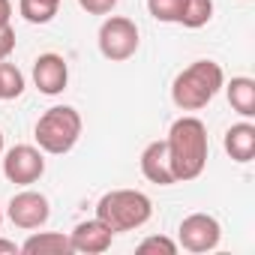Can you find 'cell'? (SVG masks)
Segmentation results:
<instances>
[{
  "mask_svg": "<svg viewBox=\"0 0 255 255\" xmlns=\"http://www.w3.org/2000/svg\"><path fill=\"white\" fill-rule=\"evenodd\" d=\"M165 144H168V156H171V168H174L177 183H189V180L204 174L210 141H207V126L198 117H192V114L177 117L168 129Z\"/></svg>",
  "mask_w": 255,
  "mask_h": 255,
  "instance_id": "obj_1",
  "label": "cell"
},
{
  "mask_svg": "<svg viewBox=\"0 0 255 255\" xmlns=\"http://www.w3.org/2000/svg\"><path fill=\"white\" fill-rule=\"evenodd\" d=\"M225 84V72L216 60H195L171 81V102L180 111L207 108Z\"/></svg>",
  "mask_w": 255,
  "mask_h": 255,
  "instance_id": "obj_2",
  "label": "cell"
},
{
  "mask_svg": "<svg viewBox=\"0 0 255 255\" xmlns=\"http://www.w3.org/2000/svg\"><path fill=\"white\" fill-rule=\"evenodd\" d=\"M153 216V201L138 189H111L96 201V219L105 222L114 234L135 231Z\"/></svg>",
  "mask_w": 255,
  "mask_h": 255,
  "instance_id": "obj_3",
  "label": "cell"
},
{
  "mask_svg": "<svg viewBox=\"0 0 255 255\" xmlns=\"http://www.w3.org/2000/svg\"><path fill=\"white\" fill-rule=\"evenodd\" d=\"M81 129H84L81 114H78L72 105H54V108H48V111L36 120L33 138H36V147H39L42 153L63 156V153H69V150L78 144Z\"/></svg>",
  "mask_w": 255,
  "mask_h": 255,
  "instance_id": "obj_4",
  "label": "cell"
},
{
  "mask_svg": "<svg viewBox=\"0 0 255 255\" xmlns=\"http://www.w3.org/2000/svg\"><path fill=\"white\" fill-rule=\"evenodd\" d=\"M99 54L111 63H123L138 51V24L126 15H108L96 33Z\"/></svg>",
  "mask_w": 255,
  "mask_h": 255,
  "instance_id": "obj_5",
  "label": "cell"
},
{
  "mask_svg": "<svg viewBox=\"0 0 255 255\" xmlns=\"http://www.w3.org/2000/svg\"><path fill=\"white\" fill-rule=\"evenodd\" d=\"M222 240V225L216 216L210 213H189L183 216L180 228H177V246L186 249V252H213Z\"/></svg>",
  "mask_w": 255,
  "mask_h": 255,
  "instance_id": "obj_6",
  "label": "cell"
},
{
  "mask_svg": "<svg viewBox=\"0 0 255 255\" xmlns=\"http://www.w3.org/2000/svg\"><path fill=\"white\" fill-rule=\"evenodd\" d=\"M45 174V153L33 144H15L3 156V177L15 186H30Z\"/></svg>",
  "mask_w": 255,
  "mask_h": 255,
  "instance_id": "obj_7",
  "label": "cell"
},
{
  "mask_svg": "<svg viewBox=\"0 0 255 255\" xmlns=\"http://www.w3.org/2000/svg\"><path fill=\"white\" fill-rule=\"evenodd\" d=\"M6 216H9V222H12L15 228L36 231V228H42V225L48 222L51 204H48V198H45L42 192H36V189H21V192H15V195L9 198Z\"/></svg>",
  "mask_w": 255,
  "mask_h": 255,
  "instance_id": "obj_8",
  "label": "cell"
},
{
  "mask_svg": "<svg viewBox=\"0 0 255 255\" xmlns=\"http://www.w3.org/2000/svg\"><path fill=\"white\" fill-rule=\"evenodd\" d=\"M33 84L45 96H60L69 84V66L60 54L45 51L33 60Z\"/></svg>",
  "mask_w": 255,
  "mask_h": 255,
  "instance_id": "obj_9",
  "label": "cell"
},
{
  "mask_svg": "<svg viewBox=\"0 0 255 255\" xmlns=\"http://www.w3.org/2000/svg\"><path fill=\"white\" fill-rule=\"evenodd\" d=\"M111 240H114V231H111L105 222H99L96 216L78 222V225L69 231L72 252H78V255H102V252L111 249Z\"/></svg>",
  "mask_w": 255,
  "mask_h": 255,
  "instance_id": "obj_10",
  "label": "cell"
},
{
  "mask_svg": "<svg viewBox=\"0 0 255 255\" xmlns=\"http://www.w3.org/2000/svg\"><path fill=\"white\" fill-rule=\"evenodd\" d=\"M138 165H141V174H144L150 183H156V186H171V183H177L165 138H162V141H150V144L141 150Z\"/></svg>",
  "mask_w": 255,
  "mask_h": 255,
  "instance_id": "obj_11",
  "label": "cell"
},
{
  "mask_svg": "<svg viewBox=\"0 0 255 255\" xmlns=\"http://www.w3.org/2000/svg\"><path fill=\"white\" fill-rule=\"evenodd\" d=\"M225 153L234 159V162H252L255 156V126L249 120H240L234 126H228V132H225Z\"/></svg>",
  "mask_w": 255,
  "mask_h": 255,
  "instance_id": "obj_12",
  "label": "cell"
},
{
  "mask_svg": "<svg viewBox=\"0 0 255 255\" xmlns=\"http://www.w3.org/2000/svg\"><path fill=\"white\" fill-rule=\"evenodd\" d=\"M24 255H72V243L69 234L63 231H33L24 243H21Z\"/></svg>",
  "mask_w": 255,
  "mask_h": 255,
  "instance_id": "obj_13",
  "label": "cell"
},
{
  "mask_svg": "<svg viewBox=\"0 0 255 255\" xmlns=\"http://www.w3.org/2000/svg\"><path fill=\"white\" fill-rule=\"evenodd\" d=\"M225 93H228V105L243 117V120H252L255 117V81L249 75H237L231 78L228 84H222Z\"/></svg>",
  "mask_w": 255,
  "mask_h": 255,
  "instance_id": "obj_14",
  "label": "cell"
},
{
  "mask_svg": "<svg viewBox=\"0 0 255 255\" xmlns=\"http://www.w3.org/2000/svg\"><path fill=\"white\" fill-rule=\"evenodd\" d=\"M63 0H18V15L30 24H48Z\"/></svg>",
  "mask_w": 255,
  "mask_h": 255,
  "instance_id": "obj_15",
  "label": "cell"
},
{
  "mask_svg": "<svg viewBox=\"0 0 255 255\" xmlns=\"http://www.w3.org/2000/svg\"><path fill=\"white\" fill-rule=\"evenodd\" d=\"M213 18V0H183V9H180V21L189 30H198L204 24H210Z\"/></svg>",
  "mask_w": 255,
  "mask_h": 255,
  "instance_id": "obj_16",
  "label": "cell"
},
{
  "mask_svg": "<svg viewBox=\"0 0 255 255\" xmlns=\"http://www.w3.org/2000/svg\"><path fill=\"white\" fill-rule=\"evenodd\" d=\"M21 93H24V72L15 63L0 60V102L18 99Z\"/></svg>",
  "mask_w": 255,
  "mask_h": 255,
  "instance_id": "obj_17",
  "label": "cell"
},
{
  "mask_svg": "<svg viewBox=\"0 0 255 255\" xmlns=\"http://www.w3.org/2000/svg\"><path fill=\"white\" fill-rule=\"evenodd\" d=\"M180 9H183V0H147V12L162 24H177Z\"/></svg>",
  "mask_w": 255,
  "mask_h": 255,
  "instance_id": "obj_18",
  "label": "cell"
},
{
  "mask_svg": "<svg viewBox=\"0 0 255 255\" xmlns=\"http://www.w3.org/2000/svg\"><path fill=\"white\" fill-rule=\"evenodd\" d=\"M177 240H171V237H165V234H150V237H144L141 243H138V252H162V255H177Z\"/></svg>",
  "mask_w": 255,
  "mask_h": 255,
  "instance_id": "obj_19",
  "label": "cell"
},
{
  "mask_svg": "<svg viewBox=\"0 0 255 255\" xmlns=\"http://www.w3.org/2000/svg\"><path fill=\"white\" fill-rule=\"evenodd\" d=\"M78 6H81L87 15H108V12L117 6V0H78Z\"/></svg>",
  "mask_w": 255,
  "mask_h": 255,
  "instance_id": "obj_20",
  "label": "cell"
},
{
  "mask_svg": "<svg viewBox=\"0 0 255 255\" xmlns=\"http://www.w3.org/2000/svg\"><path fill=\"white\" fill-rule=\"evenodd\" d=\"M12 51H15V27L3 24L0 27V60H9Z\"/></svg>",
  "mask_w": 255,
  "mask_h": 255,
  "instance_id": "obj_21",
  "label": "cell"
},
{
  "mask_svg": "<svg viewBox=\"0 0 255 255\" xmlns=\"http://www.w3.org/2000/svg\"><path fill=\"white\" fill-rule=\"evenodd\" d=\"M12 24V0H0V27Z\"/></svg>",
  "mask_w": 255,
  "mask_h": 255,
  "instance_id": "obj_22",
  "label": "cell"
},
{
  "mask_svg": "<svg viewBox=\"0 0 255 255\" xmlns=\"http://www.w3.org/2000/svg\"><path fill=\"white\" fill-rule=\"evenodd\" d=\"M18 252H21V246L15 240H3V237H0V255H18Z\"/></svg>",
  "mask_w": 255,
  "mask_h": 255,
  "instance_id": "obj_23",
  "label": "cell"
},
{
  "mask_svg": "<svg viewBox=\"0 0 255 255\" xmlns=\"http://www.w3.org/2000/svg\"><path fill=\"white\" fill-rule=\"evenodd\" d=\"M0 153H3V132H0Z\"/></svg>",
  "mask_w": 255,
  "mask_h": 255,
  "instance_id": "obj_24",
  "label": "cell"
},
{
  "mask_svg": "<svg viewBox=\"0 0 255 255\" xmlns=\"http://www.w3.org/2000/svg\"><path fill=\"white\" fill-rule=\"evenodd\" d=\"M0 225H3V210H0Z\"/></svg>",
  "mask_w": 255,
  "mask_h": 255,
  "instance_id": "obj_25",
  "label": "cell"
}]
</instances>
